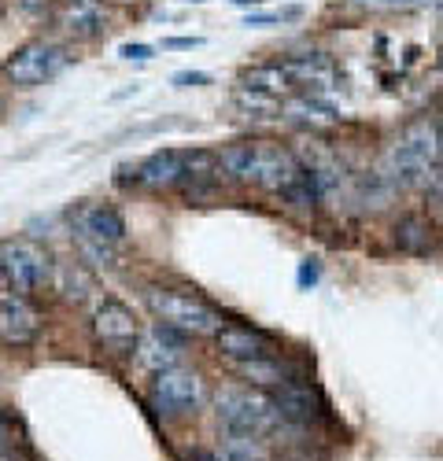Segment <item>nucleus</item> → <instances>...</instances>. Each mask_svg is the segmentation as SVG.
I'll use <instances>...</instances> for the list:
<instances>
[{"mask_svg": "<svg viewBox=\"0 0 443 461\" xmlns=\"http://www.w3.org/2000/svg\"><path fill=\"white\" fill-rule=\"evenodd\" d=\"M432 5H436V8H439V12H443V0H432Z\"/></svg>", "mask_w": 443, "mask_h": 461, "instance_id": "obj_30", "label": "nucleus"}, {"mask_svg": "<svg viewBox=\"0 0 443 461\" xmlns=\"http://www.w3.org/2000/svg\"><path fill=\"white\" fill-rule=\"evenodd\" d=\"M67 49L56 45V41H45V37H37V41H26L23 49H15L5 63V78L15 86V89H33V86H45L49 78L67 67Z\"/></svg>", "mask_w": 443, "mask_h": 461, "instance_id": "obj_5", "label": "nucleus"}, {"mask_svg": "<svg viewBox=\"0 0 443 461\" xmlns=\"http://www.w3.org/2000/svg\"><path fill=\"white\" fill-rule=\"evenodd\" d=\"M281 114H285V122L303 126V130H325V126L340 122V114L321 96H288V100H281Z\"/></svg>", "mask_w": 443, "mask_h": 461, "instance_id": "obj_17", "label": "nucleus"}, {"mask_svg": "<svg viewBox=\"0 0 443 461\" xmlns=\"http://www.w3.org/2000/svg\"><path fill=\"white\" fill-rule=\"evenodd\" d=\"M56 26L74 41H93L107 33V8L104 0H63L56 12Z\"/></svg>", "mask_w": 443, "mask_h": 461, "instance_id": "obj_12", "label": "nucleus"}, {"mask_svg": "<svg viewBox=\"0 0 443 461\" xmlns=\"http://www.w3.org/2000/svg\"><path fill=\"white\" fill-rule=\"evenodd\" d=\"M41 336V314L26 295H0V343L5 348H33Z\"/></svg>", "mask_w": 443, "mask_h": 461, "instance_id": "obj_8", "label": "nucleus"}, {"mask_svg": "<svg viewBox=\"0 0 443 461\" xmlns=\"http://www.w3.org/2000/svg\"><path fill=\"white\" fill-rule=\"evenodd\" d=\"M12 447V439H8V429H5V420H0V454H5Z\"/></svg>", "mask_w": 443, "mask_h": 461, "instance_id": "obj_27", "label": "nucleus"}, {"mask_svg": "<svg viewBox=\"0 0 443 461\" xmlns=\"http://www.w3.org/2000/svg\"><path fill=\"white\" fill-rule=\"evenodd\" d=\"M222 457H226V461H267L263 436L226 429V436H222Z\"/></svg>", "mask_w": 443, "mask_h": 461, "instance_id": "obj_20", "label": "nucleus"}, {"mask_svg": "<svg viewBox=\"0 0 443 461\" xmlns=\"http://www.w3.org/2000/svg\"><path fill=\"white\" fill-rule=\"evenodd\" d=\"M74 237L82 240H96L104 248H119L126 240V221L115 207L107 203H86L74 211Z\"/></svg>", "mask_w": 443, "mask_h": 461, "instance_id": "obj_10", "label": "nucleus"}, {"mask_svg": "<svg viewBox=\"0 0 443 461\" xmlns=\"http://www.w3.org/2000/svg\"><path fill=\"white\" fill-rule=\"evenodd\" d=\"M93 339L100 343L104 351L111 355H130L137 351V339H140V325L133 318V311L122 299H104L96 311H93Z\"/></svg>", "mask_w": 443, "mask_h": 461, "instance_id": "obj_7", "label": "nucleus"}, {"mask_svg": "<svg viewBox=\"0 0 443 461\" xmlns=\"http://www.w3.org/2000/svg\"><path fill=\"white\" fill-rule=\"evenodd\" d=\"M214 410H218V420L226 429L251 432V436H267V432L285 425L277 399L267 395L263 388H240V384H230V388H222L214 395Z\"/></svg>", "mask_w": 443, "mask_h": 461, "instance_id": "obj_3", "label": "nucleus"}, {"mask_svg": "<svg viewBox=\"0 0 443 461\" xmlns=\"http://www.w3.org/2000/svg\"><path fill=\"white\" fill-rule=\"evenodd\" d=\"M133 181L144 185V188H174L185 181V156L181 151H156V156H148L137 170H133Z\"/></svg>", "mask_w": 443, "mask_h": 461, "instance_id": "obj_16", "label": "nucleus"}, {"mask_svg": "<svg viewBox=\"0 0 443 461\" xmlns=\"http://www.w3.org/2000/svg\"><path fill=\"white\" fill-rule=\"evenodd\" d=\"M203 37H167L163 49H200Z\"/></svg>", "mask_w": 443, "mask_h": 461, "instance_id": "obj_23", "label": "nucleus"}, {"mask_svg": "<svg viewBox=\"0 0 443 461\" xmlns=\"http://www.w3.org/2000/svg\"><path fill=\"white\" fill-rule=\"evenodd\" d=\"M436 137H439V156H443V122H439V130H436Z\"/></svg>", "mask_w": 443, "mask_h": 461, "instance_id": "obj_29", "label": "nucleus"}, {"mask_svg": "<svg viewBox=\"0 0 443 461\" xmlns=\"http://www.w3.org/2000/svg\"><path fill=\"white\" fill-rule=\"evenodd\" d=\"M144 303H148V311L156 314L159 325H167L181 336H214L222 325H226L207 299H200L196 292H185V288L152 285L144 292Z\"/></svg>", "mask_w": 443, "mask_h": 461, "instance_id": "obj_2", "label": "nucleus"}, {"mask_svg": "<svg viewBox=\"0 0 443 461\" xmlns=\"http://www.w3.org/2000/svg\"><path fill=\"white\" fill-rule=\"evenodd\" d=\"M288 78L295 89H307V96H325L332 89H340V70L325 52H303V56H292L281 59Z\"/></svg>", "mask_w": 443, "mask_h": 461, "instance_id": "obj_9", "label": "nucleus"}, {"mask_svg": "<svg viewBox=\"0 0 443 461\" xmlns=\"http://www.w3.org/2000/svg\"><path fill=\"white\" fill-rule=\"evenodd\" d=\"M152 45H122V56L126 59H152Z\"/></svg>", "mask_w": 443, "mask_h": 461, "instance_id": "obj_24", "label": "nucleus"}, {"mask_svg": "<svg viewBox=\"0 0 443 461\" xmlns=\"http://www.w3.org/2000/svg\"><path fill=\"white\" fill-rule=\"evenodd\" d=\"M314 281H318V266H311V262H307L303 270H300V285H314Z\"/></svg>", "mask_w": 443, "mask_h": 461, "instance_id": "obj_25", "label": "nucleus"}, {"mask_svg": "<svg viewBox=\"0 0 443 461\" xmlns=\"http://www.w3.org/2000/svg\"><path fill=\"white\" fill-rule=\"evenodd\" d=\"M230 369L240 380H248L251 388H281L285 380H292L288 366L277 355H270V358H248V362H230Z\"/></svg>", "mask_w": 443, "mask_h": 461, "instance_id": "obj_18", "label": "nucleus"}, {"mask_svg": "<svg viewBox=\"0 0 443 461\" xmlns=\"http://www.w3.org/2000/svg\"><path fill=\"white\" fill-rule=\"evenodd\" d=\"M366 8H381V12H406V8H425L432 0H358Z\"/></svg>", "mask_w": 443, "mask_h": 461, "instance_id": "obj_21", "label": "nucleus"}, {"mask_svg": "<svg viewBox=\"0 0 443 461\" xmlns=\"http://www.w3.org/2000/svg\"><path fill=\"white\" fill-rule=\"evenodd\" d=\"M274 399H277L281 417L288 420V425L307 429V425H314V420L321 417V402H318L314 388H311V384H303V380H295V376L285 380L281 388H274Z\"/></svg>", "mask_w": 443, "mask_h": 461, "instance_id": "obj_13", "label": "nucleus"}, {"mask_svg": "<svg viewBox=\"0 0 443 461\" xmlns=\"http://www.w3.org/2000/svg\"><path fill=\"white\" fill-rule=\"evenodd\" d=\"M303 163L292 156L288 148L274 144V140H240V144H226L218 151V174H226L230 181H244V185H258L285 196V192L303 177Z\"/></svg>", "mask_w": 443, "mask_h": 461, "instance_id": "obj_1", "label": "nucleus"}, {"mask_svg": "<svg viewBox=\"0 0 443 461\" xmlns=\"http://www.w3.org/2000/svg\"><path fill=\"white\" fill-rule=\"evenodd\" d=\"M203 376L196 369H185V366H170V369H159L156 380H152V406L163 413V417H189L203 406Z\"/></svg>", "mask_w": 443, "mask_h": 461, "instance_id": "obj_6", "label": "nucleus"}, {"mask_svg": "<svg viewBox=\"0 0 443 461\" xmlns=\"http://www.w3.org/2000/svg\"><path fill=\"white\" fill-rule=\"evenodd\" d=\"M170 82H174L177 89H196V86H207V82H211V74H203V70H177Z\"/></svg>", "mask_w": 443, "mask_h": 461, "instance_id": "obj_22", "label": "nucleus"}, {"mask_svg": "<svg viewBox=\"0 0 443 461\" xmlns=\"http://www.w3.org/2000/svg\"><path fill=\"white\" fill-rule=\"evenodd\" d=\"M395 248L406 251V255H429L436 251V237H432V225L421 218V214H406L395 221Z\"/></svg>", "mask_w": 443, "mask_h": 461, "instance_id": "obj_19", "label": "nucleus"}, {"mask_svg": "<svg viewBox=\"0 0 443 461\" xmlns=\"http://www.w3.org/2000/svg\"><path fill=\"white\" fill-rule=\"evenodd\" d=\"M181 332H174V329H167V325H152L148 332H140V339H137V358H140V366H148V369H170V366H177V358H181Z\"/></svg>", "mask_w": 443, "mask_h": 461, "instance_id": "obj_14", "label": "nucleus"}, {"mask_svg": "<svg viewBox=\"0 0 443 461\" xmlns=\"http://www.w3.org/2000/svg\"><path fill=\"white\" fill-rule=\"evenodd\" d=\"M189 461H226V457H222V454H211V450H193Z\"/></svg>", "mask_w": 443, "mask_h": 461, "instance_id": "obj_26", "label": "nucleus"}, {"mask_svg": "<svg viewBox=\"0 0 443 461\" xmlns=\"http://www.w3.org/2000/svg\"><path fill=\"white\" fill-rule=\"evenodd\" d=\"M115 5H130V0H115Z\"/></svg>", "mask_w": 443, "mask_h": 461, "instance_id": "obj_31", "label": "nucleus"}, {"mask_svg": "<svg viewBox=\"0 0 443 461\" xmlns=\"http://www.w3.org/2000/svg\"><path fill=\"white\" fill-rule=\"evenodd\" d=\"M0 277L8 281L15 295L30 299L52 281V258L30 237H5L0 240Z\"/></svg>", "mask_w": 443, "mask_h": 461, "instance_id": "obj_4", "label": "nucleus"}, {"mask_svg": "<svg viewBox=\"0 0 443 461\" xmlns=\"http://www.w3.org/2000/svg\"><path fill=\"white\" fill-rule=\"evenodd\" d=\"M240 89H244V93H255V96H267V100H277V104L295 93V86H292V78H288V70H285L281 59H277V63L248 67V70L240 74Z\"/></svg>", "mask_w": 443, "mask_h": 461, "instance_id": "obj_15", "label": "nucleus"}, {"mask_svg": "<svg viewBox=\"0 0 443 461\" xmlns=\"http://www.w3.org/2000/svg\"><path fill=\"white\" fill-rule=\"evenodd\" d=\"M214 343H218V355L226 362H248V358L277 355V339L251 329V325H222L214 332Z\"/></svg>", "mask_w": 443, "mask_h": 461, "instance_id": "obj_11", "label": "nucleus"}, {"mask_svg": "<svg viewBox=\"0 0 443 461\" xmlns=\"http://www.w3.org/2000/svg\"><path fill=\"white\" fill-rule=\"evenodd\" d=\"M237 8H255V5H263V0H233Z\"/></svg>", "mask_w": 443, "mask_h": 461, "instance_id": "obj_28", "label": "nucleus"}]
</instances>
